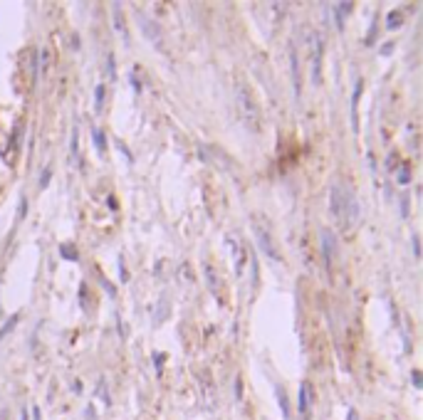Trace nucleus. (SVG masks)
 Returning <instances> with one entry per match:
<instances>
[{
    "instance_id": "obj_9",
    "label": "nucleus",
    "mask_w": 423,
    "mask_h": 420,
    "mask_svg": "<svg viewBox=\"0 0 423 420\" xmlns=\"http://www.w3.org/2000/svg\"><path fill=\"white\" fill-rule=\"evenodd\" d=\"M309 408H312V386H309V383H302V386H300V413L307 415Z\"/></svg>"
},
{
    "instance_id": "obj_17",
    "label": "nucleus",
    "mask_w": 423,
    "mask_h": 420,
    "mask_svg": "<svg viewBox=\"0 0 423 420\" xmlns=\"http://www.w3.org/2000/svg\"><path fill=\"white\" fill-rule=\"evenodd\" d=\"M275 393H277V400H280V408H282V415H285V420L290 418V405H287V395L282 393V388L277 386L275 388Z\"/></svg>"
},
{
    "instance_id": "obj_4",
    "label": "nucleus",
    "mask_w": 423,
    "mask_h": 420,
    "mask_svg": "<svg viewBox=\"0 0 423 420\" xmlns=\"http://www.w3.org/2000/svg\"><path fill=\"white\" fill-rule=\"evenodd\" d=\"M319 240H322V257H324V265L332 267L334 257H336V252H339L336 238H334V233L329 230V228H322V230H319Z\"/></svg>"
},
{
    "instance_id": "obj_28",
    "label": "nucleus",
    "mask_w": 423,
    "mask_h": 420,
    "mask_svg": "<svg viewBox=\"0 0 423 420\" xmlns=\"http://www.w3.org/2000/svg\"><path fill=\"white\" fill-rule=\"evenodd\" d=\"M20 420H28V410H23V415H20Z\"/></svg>"
},
{
    "instance_id": "obj_25",
    "label": "nucleus",
    "mask_w": 423,
    "mask_h": 420,
    "mask_svg": "<svg viewBox=\"0 0 423 420\" xmlns=\"http://www.w3.org/2000/svg\"><path fill=\"white\" fill-rule=\"evenodd\" d=\"M396 161H398V153H391V156L386 158V168H389V171H391L393 166H396Z\"/></svg>"
},
{
    "instance_id": "obj_27",
    "label": "nucleus",
    "mask_w": 423,
    "mask_h": 420,
    "mask_svg": "<svg viewBox=\"0 0 423 420\" xmlns=\"http://www.w3.org/2000/svg\"><path fill=\"white\" fill-rule=\"evenodd\" d=\"M391 50H393V45L391 42H386V45L381 47V55H391Z\"/></svg>"
},
{
    "instance_id": "obj_22",
    "label": "nucleus",
    "mask_w": 423,
    "mask_h": 420,
    "mask_svg": "<svg viewBox=\"0 0 423 420\" xmlns=\"http://www.w3.org/2000/svg\"><path fill=\"white\" fill-rule=\"evenodd\" d=\"M77 141H79V134H77V129H74V131H72V158L79 161V146H77Z\"/></svg>"
},
{
    "instance_id": "obj_2",
    "label": "nucleus",
    "mask_w": 423,
    "mask_h": 420,
    "mask_svg": "<svg viewBox=\"0 0 423 420\" xmlns=\"http://www.w3.org/2000/svg\"><path fill=\"white\" fill-rule=\"evenodd\" d=\"M238 109H240V117L245 129H250L252 134H260L263 131V112H260V104L255 101L252 91L247 84H238Z\"/></svg>"
},
{
    "instance_id": "obj_14",
    "label": "nucleus",
    "mask_w": 423,
    "mask_h": 420,
    "mask_svg": "<svg viewBox=\"0 0 423 420\" xmlns=\"http://www.w3.org/2000/svg\"><path fill=\"white\" fill-rule=\"evenodd\" d=\"M403 25V13L401 10H391L389 15H386V28L389 30H396V28H401Z\"/></svg>"
},
{
    "instance_id": "obj_6",
    "label": "nucleus",
    "mask_w": 423,
    "mask_h": 420,
    "mask_svg": "<svg viewBox=\"0 0 423 420\" xmlns=\"http://www.w3.org/2000/svg\"><path fill=\"white\" fill-rule=\"evenodd\" d=\"M225 242L233 247V260H235V274H242V267H245V257H247V252H245V245L238 242L233 235H228Z\"/></svg>"
},
{
    "instance_id": "obj_12",
    "label": "nucleus",
    "mask_w": 423,
    "mask_h": 420,
    "mask_svg": "<svg viewBox=\"0 0 423 420\" xmlns=\"http://www.w3.org/2000/svg\"><path fill=\"white\" fill-rule=\"evenodd\" d=\"M114 28H117V32H119L121 37L129 42V35H126V25H124V13H121L119 5H114Z\"/></svg>"
},
{
    "instance_id": "obj_5",
    "label": "nucleus",
    "mask_w": 423,
    "mask_h": 420,
    "mask_svg": "<svg viewBox=\"0 0 423 420\" xmlns=\"http://www.w3.org/2000/svg\"><path fill=\"white\" fill-rule=\"evenodd\" d=\"M312 42H314V57H312V82L314 84H319L322 82V52H324V37H322V32H314V37H312Z\"/></svg>"
},
{
    "instance_id": "obj_18",
    "label": "nucleus",
    "mask_w": 423,
    "mask_h": 420,
    "mask_svg": "<svg viewBox=\"0 0 423 420\" xmlns=\"http://www.w3.org/2000/svg\"><path fill=\"white\" fill-rule=\"evenodd\" d=\"M47 64H50V52H47V47H45V50H40V67H37V77H40L42 72H47Z\"/></svg>"
},
{
    "instance_id": "obj_3",
    "label": "nucleus",
    "mask_w": 423,
    "mask_h": 420,
    "mask_svg": "<svg viewBox=\"0 0 423 420\" xmlns=\"http://www.w3.org/2000/svg\"><path fill=\"white\" fill-rule=\"evenodd\" d=\"M252 233H255V240H258V247L263 250V255L275 260V262H282V255H280V250H277V242L272 238L268 223H263L258 215L252 218Z\"/></svg>"
},
{
    "instance_id": "obj_8",
    "label": "nucleus",
    "mask_w": 423,
    "mask_h": 420,
    "mask_svg": "<svg viewBox=\"0 0 423 420\" xmlns=\"http://www.w3.org/2000/svg\"><path fill=\"white\" fill-rule=\"evenodd\" d=\"M290 64H292V82H295V96L300 99V89H302V84H300V60H297V52H295V47L290 50Z\"/></svg>"
},
{
    "instance_id": "obj_7",
    "label": "nucleus",
    "mask_w": 423,
    "mask_h": 420,
    "mask_svg": "<svg viewBox=\"0 0 423 420\" xmlns=\"http://www.w3.org/2000/svg\"><path fill=\"white\" fill-rule=\"evenodd\" d=\"M203 274H206V282H208V287H211V292L215 297H220V289H223V282H220V277H218V272L213 270L211 265H206L203 267Z\"/></svg>"
},
{
    "instance_id": "obj_20",
    "label": "nucleus",
    "mask_w": 423,
    "mask_h": 420,
    "mask_svg": "<svg viewBox=\"0 0 423 420\" xmlns=\"http://www.w3.org/2000/svg\"><path fill=\"white\" fill-rule=\"evenodd\" d=\"M411 180V171H408V163H401V168H398V183L403 185V183H408Z\"/></svg>"
},
{
    "instance_id": "obj_19",
    "label": "nucleus",
    "mask_w": 423,
    "mask_h": 420,
    "mask_svg": "<svg viewBox=\"0 0 423 420\" xmlns=\"http://www.w3.org/2000/svg\"><path fill=\"white\" fill-rule=\"evenodd\" d=\"M18 322H20V314H13V317L5 322V327L0 329V339H5V334H10V331H13V327H15Z\"/></svg>"
},
{
    "instance_id": "obj_24",
    "label": "nucleus",
    "mask_w": 423,
    "mask_h": 420,
    "mask_svg": "<svg viewBox=\"0 0 423 420\" xmlns=\"http://www.w3.org/2000/svg\"><path fill=\"white\" fill-rule=\"evenodd\" d=\"M107 64H109V67H107L109 79H114V77H117V72H114V55H109V57H107Z\"/></svg>"
},
{
    "instance_id": "obj_26",
    "label": "nucleus",
    "mask_w": 423,
    "mask_h": 420,
    "mask_svg": "<svg viewBox=\"0 0 423 420\" xmlns=\"http://www.w3.org/2000/svg\"><path fill=\"white\" fill-rule=\"evenodd\" d=\"M413 386L421 388V373H418V371H413Z\"/></svg>"
},
{
    "instance_id": "obj_13",
    "label": "nucleus",
    "mask_w": 423,
    "mask_h": 420,
    "mask_svg": "<svg viewBox=\"0 0 423 420\" xmlns=\"http://www.w3.org/2000/svg\"><path fill=\"white\" fill-rule=\"evenodd\" d=\"M139 23H141V28H144V35L153 40V42H158V25H153L151 20H144V18H139Z\"/></svg>"
},
{
    "instance_id": "obj_1",
    "label": "nucleus",
    "mask_w": 423,
    "mask_h": 420,
    "mask_svg": "<svg viewBox=\"0 0 423 420\" xmlns=\"http://www.w3.org/2000/svg\"><path fill=\"white\" fill-rule=\"evenodd\" d=\"M329 213L344 228H352L359 220V203H357L354 193L349 188H342L339 183H334L332 195H329Z\"/></svg>"
},
{
    "instance_id": "obj_23",
    "label": "nucleus",
    "mask_w": 423,
    "mask_h": 420,
    "mask_svg": "<svg viewBox=\"0 0 423 420\" xmlns=\"http://www.w3.org/2000/svg\"><path fill=\"white\" fill-rule=\"evenodd\" d=\"M50 178H52V168L47 166V168L42 171V176H40V188H45V185L50 183Z\"/></svg>"
},
{
    "instance_id": "obj_15",
    "label": "nucleus",
    "mask_w": 423,
    "mask_h": 420,
    "mask_svg": "<svg viewBox=\"0 0 423 420\" xmlns=\"http://www.w3.org/2000/svg\"><path fill=\"white\" fill-rule=\"evenodd\" d=\"M92 136H94V144H97L99 156H104V153H107V139H104V131H102V129H94V131H92Z\"/></svg>"
},
{
    "instance_id": "obj_10",
    "label": "nucleus",
    "mask_w": 423,
    "mask_h": 420,
    "mask_svg": "<svg viewBox=\"0 0 423 420\" xmlns=\"http://www.w3.org/2000/svg\"><path fill=\"white\" fill-rule=\"evenodd\" d=\"M334 18H336V28L339 30H344V18H347V13L352 10V3H339V5H334Z\"/></svg>"
},
{
    "instance_id": "obj_11",
    "label": "nucleus",
    "mask_w": 423,
    "mask_h": 420,
    "mask_svg": "<svg viewBox=\"0 0 423 420\" xmlns=\"http://www.w3.org/2000/svg\"><path fill=\"white\" fill-rule=\"evenodd\" d=\"M60 255L64 257V260H69V262H77V260H79V252H77V247H74L72 242H62Z\"/></svg>"
},
{
    "instance_id": "obj_21",
    "label": "nucleus",
    "mask_w": 423,
    "mask_h": 420,
    "mask_svg": "<svg viewBox=\"0 0 423 420\" xmlns=\"http://www.w3.org/2000/svg\"><path fill=\"white\" fill-rule=\"evenodd\" d=\"M97 94H94V101H97V112H102V104H104V84H99V87H97Z\"/></svg>"
},
{
    "instance_id": "obj_16",
    "label": "nucleus",
    "mask_w": 423,
    "mask_h": 420,
    "mask_svg": "<svg viewBox=\"0 0 423 420\" xmlns=\"http://www.w3.org/2000/svg\"><path fill=\"white\" fill-rule=\"evenodd\" d=\"M364 82L357 79V87H354V96H352V119H354V126H357V104H359V94H362Z\"/></svg>"
}]
</instances>
